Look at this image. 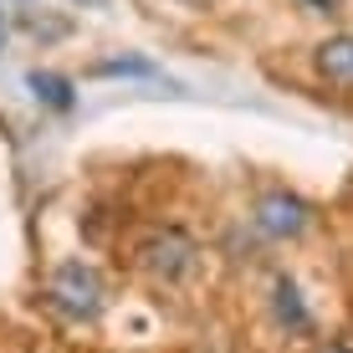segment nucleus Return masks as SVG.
Wrapping results in <instances>:
<instances>
[{
    "mask_svg": "<svg viewBox=\"0 0 353 353\" xmlns=\"http://www.w3.org/2000/svg\"><path fill=\"white\" fill-rule=\"evenodd\" d=\"M46 302H52L62 318L72 323H92L97 312L108 307V287H103V272L92 261H57L52 276H46Z\"/></svg>",
    "mask_w": 353,
    "mask_h": 353,
    "instance_id": "nucleus-1",
    "label": "nucleus"
},
{
    "mask_svg": "<svg viewBox=\"0 0 353 353\" xmlns=\"http://www.w3.org/2000/svg\"><path fill=\"white\" fill-rule=\"evenodd\" d=\"M133 256H139V266L154 276V282H164V287H179V282H190V276L200 272V246H194L185 230H174V225L139 236Z\"/></svg>",
    "mask_w": 353,
    "mask_h": 353,
    "instance_id": "nucleus-2",
    "label": "nucleus"
},
{
    "mask_svg": "<svg viewBox=\"0 0 353 353\" xmlns=\"http://www.w3.org/2000/svg\"><path fill=\"white\" fill-rule=\"evenodd\" d=\"M251 225H256V236L266 241H302L307 236V225H312V205L307 200H297V194H287V190H266L256 194V205H251Z\"/></svg>",
    "mask_w": 353,
    "mask_h": 353,
    "instance_id": "nucleus-3",
    "label": "nucleus"
},
{
    "mask_svg": "<svg viewBox=\"0 0 353 353\" xmlns=\"http://www.w3.org/2000/svg\"><path fill=\"white\" fill-rule=\"evenodd\" d=\"M312 77L333 92H353V31H333L312 46Z\"/></svg>",
    "mask_w": 353,
    "mask_h": 353,
    "instance_id": "nucleus-4",
    "label": "nucleus"
},
{
    "mask_svg": "<svg viewBox=\"0 0 353 353\" xmlns=\"http://www.w3.org/2000/svg\"><path fill=\"white\" fill-rule=\"evenodd\" d=\"M272 323L282 327L287 338L312 333V307H307V297H302V287L292 282V276H276L272 282Z\"/></svg>",
    "mask_w": 353,
    "mask_h": 353,
    "instance_id": "nucleus-5",
    "label": "nucleus"
},
{
    "mask_svg": "<svg viewBox=\"0 0 353 353\" xmlns=\"http://www.w3.org/2000/svg\"><path fill=\"white\" fill-rule=\"evenodd\" d=\"M31 92H36V103H46V108H72V82L67 77H57V72H31Z\"/></svg>",
    "mask_w": 353,
    "mask_h": 353,
    "instance_id": "nucleus-6",
    "label": "nucleus"
},
{
    "mask_svg": "<svg viewBox=\"0 0 353 353\" xmlns=\"http://www.w3.org/2000/svg\"><path fill=\"white\" fill-rule=\"evenodd\" d=\"M97 72L103 77H154V67H143V62H103Z\"/></svg>",
    "mask_w": 353,
    "mask_h": 353,
    "instance_id": "nucleus-7",
    "label": "nucleus"
},
{
    "mask_svg": "<svg viewBox=\"0 0 353 353\" xmlns=\"http://www.w3.org/2000/svg\"><path fill=\"white\" fill-rule=\"evenodd\" d=\"M6 41H10V10L0 6V52H6Z\"/></svg>",
    "mask_w": 353,
    "mask_h": 353,
    "instance_id": "nucleus-8",
    "label": "nucleus"
},
{
    "mask_svg": "<svg viewBox=\"0 0 353 353\" xmlns=\"http://www.w3.org/2000/svg\"><path fill=\"white\" fill-rule=\"evenodd\" d=\"M67 6H82V10H97V6H108V0H67Z\"/></svg>",
    "mask_w": 353,
    "mask_h": 353,
    "instance_id": "nucleus-9",
    "label": "nucleus"
},
{
    "mask_svg": "<svg viewBox=\"0 0 353 353\" xmlns=\"http://www.w3.org/2000/svg\"><path fill=\"white\" fill-rule=\"evenodd\" d=\"M174 6H190V10H200V6H210V0H174Z\"/></svg>",
    "mask_w": 353,
    "mask_h": 353,
    "instance_id": "nucleus-10",
    "label": "nucleus"
}]
</instances>
